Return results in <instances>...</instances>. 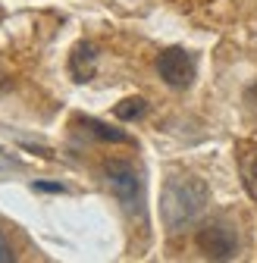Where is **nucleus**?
I'll use <instances>...</instances> for the list:
<instances>
[{"label":"nucleus","mask_w":257,"mask_h":263,"mask_svg":"<svg viewBox=\"0 0 257 263\" xmlns=\"http://www.w3.org/2000/svg\"><path fill=\"white\" fill-rule=\"evenodd\" d=\"M210 204V188L204 179L176 173L167 179L163 191H160V216L170 235H182L185 229L195 222Z\"/></svg>","instance_id":"f257e3e1"},{"label":"nucleus","mask_w":257,"mask_h":263,"mask_svg":"<svg viewBox=\"0 0 257 263\" xmlns=\"http://www.w3.org/2000/svg\"><path fill=\"white\" fill-rule=\"evenodd\" d=\"M104 179L110 185V191L116 194V201L122 204L125 213H141L144 210V188H141V176L128 160H107L104 163Z\"/></svg>","instance_id":"f03ea898"},{"label":"nucleus","mask_w":257,"mask_h":263,"mask_svg":"<svg viewBox=\"0 0 257 263\" xmlns=\"http://www.w3.org/2000/svg\"><path fill=\"white\" fill-rule=\"evenodd\" d=\"M195 57L182 47H167L157 53V76L163 79L170 88L176 91H185L191 82H195Z\"/></svg>","instance_id":"7ed1b4c3"},{"label":"nucleus","mask_w":257,"mask_h":263,"mask_svg":"<svg viewBox=\"0 0 257 263\" xmlns=\"http://www.w3.org/2000/svg\"><path fill=\"white\" fill-rule=\"evenodd\" d=\"M195 245L204 257L210 260H232L238 254V238L229 226H223V222H207L198 229V235H195Z\"/></svg>","instance_id":"20e7f679"},{"label":"nucleus","mask_w":257,"mask_h":263,"mask_svg":"<svg viewBox=\"0 0 257 263\" xmlns=\"http://www.w3.org/2000/svg\"><path fill=\"white\" fill-rule=\"evenodd\" d=\"M94 63H98V50L91 41H79L69 53V72L76 82H88L94 76Z\"/></svg>","instance_id":"39448f33"},{"label":"nucleus","mask_w":257,"mask_h":263,"mask_svg":"<svg viewBox=\"0 0 257 263\" xmlns=\"http://www.w3.org/2000/svg\"><path fill=\"white\" fill-rule=\"evenodd\" d=\"M76 122H79V125H85V132H88V135L101 138V141H113V144H128V141H132V138H128L125 132H122V128H113V125H107V122H101V119L79 116Z\"/></svg>","instance_id":"423d86ee"},{"label":"nucleus","mask_w":257,"mask_h":263,"mask_svg":"<svg viewBox=\"0 0 257 263\" xmlns=\"http://www.w3.org/2000/svg\"><path fill=\"white\" fill-rule=\"evenodd\" d=\"M116 119H122V122H135V119H141L144 113H148V101L144 97H125V101H119L116 104Z\"/></svg>","instance_id":"0eeeda50"},{"label":"nucleus","mask_w":257,"mask_h":263,"mask_svg":"<svg viewBox=\"0 0 257 263\" xmlns=\"http://www.w3.org/2000/svg\"><path fill=\"white\" fill-rule=\"evenodd\" d=\"M245 188H248V194L257 201V157L245 166Z\"/></svg>","instance_id":"6e6552de"},{"label":"nucleus","mask_w":257,"mask_h":263,"mask_svg":"<svg viewBox=\"0 0 257 263\" xmlns=\"http://www.w3.org/2000/svg\"><path fill=\"white\" fill-rule=\"evenodd\" d=\"M31 188H35V191H47V194H63V191H66V185H60V182H35Z\"/></svg>","instance_id":"1a4fd4ad"},{"label":"nucleus","mask_w":257,"mask_h":263,"mask_svg":"<svg viewBox=\"0 0 257 263\" xmlns=\"http://www.w3.org/2000/svg\"><path fill=\"white\" fill-rule=\"evenodd\" d=\"M13 260H16V254H13L10 241L4 238V232H0V263H13Z\"/></svg>","instance_id":"9d476101"}]
</instances>
